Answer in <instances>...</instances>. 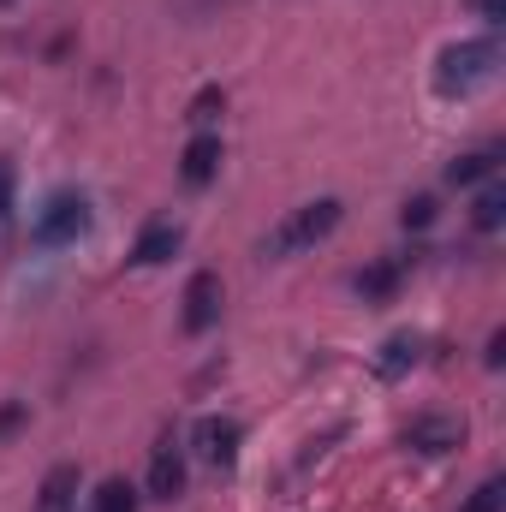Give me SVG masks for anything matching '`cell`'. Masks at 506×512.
<instances>
[{
    "label": "cell",
    "instance_id": "1",
    "mask_svg": "<svg viewBox=\"0 0 506 512\" xmlns=\"http://www.w3.org/2000/svg\"><path fill=\"white\" fill-rule=\"evenodd\" d=\"M340 227V197H316V203H304V209H292V215H280L274 227H268V239H262V256H298L310 251V245H322L328 233Z\"/></svg>",
    "mask_w": 506,
    "mask_h": 512
},
{
    "label": "cell",
    "instance_id": "2",
    "mask_svg": "<svg viewBox=\"0 0 506 512\" xmlns=\"http://www.w3.org/2000/svg\"><path fill=\"white\" fill-rule=\"evenodd\" d=\"M495 66H501V48H495L489 36H477V42H453V48L441 54L435 84H441L447 96H465V90L489 84V78H495Z\"/></svg>",
    "mask_w": 506,
    "mask_h": 512
},
{
    "label": "cell",
    "instance_id": "3",
    "mask_svg": "<svg viewBox=\"0 0 506 512\" xmlns=\"http://www.w3.org/2000/svg\"><path fill=\"white\" fill-rule=\"evenodd\" d=\"M90 221H96V215H90V197H84V191H54V197L36 209L30 239L48 245V251H54V245H78V239L90 233Z\"/></svg>",
    "mask_w": 506,
    "mask_h": 512
},
{
    "label": "cell",
    "instance_id": "4",
    "mask_svg": "<svg viewBox=\"0 0 506 512\" xmlns=\"http://www.w3.org/2000/svg\"><path fill=\"white\" fill-rule=\"evenodd\" d=\"M221 304H227L221 274H215V268H197V274L185 280V298H179V328H185V334H209V328L221 322Z\"/></svg>",
    "mask_w": 506,
    "mask_h": 512
},
{
    "label": "cell",
    "instance_id": "5",
    "mask_svg": "<svg viewBox=\"0 0 506 512\" xmlns=\"http://www.w3.org/2000/svg\"><path fill=\"white\" fill-rule=\"evenodd\" d=\"M239 447H245V429H239V417H221V411L197 417V429H191V453H197L203 465H215V471H233V465H239Z\"/></svg>",
    "mask_w": 506,
    "mask_h": 512
},
{
    "label": "cell",
    "instance_id": "6",
    "mask_svg": "<svg viewBox=\"0 0 506 512\" xmlns=\"http://www.w3.org/2000/svg\"><path fill=\"white\" fill-rule=\"evenodd\" d=\"M405 447L423 453V459H447L465 447V417H447V411H423L405 423Z\"/></svg>",
    "mask_w": 506,
    "mask_h": 512
},
{
    "label": "cell",
    "instance_id": "7",
    "mask_svg": "<svg viewBox=\"0 0 506 512\" xmlns=\"http://www.w3.org/2000/svg\"><path fill=\"white\" fill-rule=\"evenodd\" d=\"M149 495L155 501H179L185 495V447H179V435L155 441V453H149Z\"/></svg>",
    "mask_w": 506,
    "mask_h": 512
},
{
    "label": "cell",
    "instance_id": "8",
    "mask_svg": "<svg viewBox=\"0 0 506 512\" xmlns=\"http://www.w3.org/2000/svg\"><path fill=\"white\" fill-rule=\"evenodd\" d=\"M179 245H185V233H179L173 221H149V227L137 233V245H131V262H137V268H161V262L179 256Z\"/></svg>",
    "mask_w": 506,
    "mask_h": 512
},
{
    "label": "cell",
    "instance_id": "9",
    "mask_svg": "<svg viewBox=\"0 0 506 512\" xmlns=\"http://www.w3.org/2000/svg\"><path fill=\"white\" fill-rule=\"evenodd\" d=\"M215 173H221V137L215 131H197L185 143V155H179V179L185 185H209Z\"/></svg>",
    "mask_w": 506,
    "mask_h": 512
},
{
    "label": "cell",
    "instance_id": "10",
    "mask_svg": "<svg viewBox=\"0 0 506 512\" xmlns=\"http://www.w3.org/2000/svg\"><path fill=\"white\" fill-rule=\"evenodd\" d=\"M417 358H423V334H393L376 358V376L381 382H399L405 370H417Z\"/></svg>",
    "mask_w": 506,
    "mask_h": 512
},
{
    "label": "cell",
    "instance_id": "11",
    "mask_svg": "<svg viewBox=\"0 0 506 512\" xmlns=\"http://www.w3.org/2000/svg\"><path fill=\"white\" fill-rule=\"evenodd\" d=\"M399 280H405V262L381 256V262H370V268L358 274V298H364V304H387V298L399 292Z\"/></svg>",
    "mask_w": 506,
    "mask_h": 512
},
{
    "label": "cell",
    "instance_id": "12",
    "mask_svg": "<svg viewBox=\"0 0 506 512\" xmlns=\"http://www.w3.org/2000/svg\"><path fill=\"white\" fill-rule=\"evenodd\" d=\"M72 501H78V465H54V471L42 477L36 512H72Z\"/></svg>",
    "mask_w": 506,
    "mask_h": 512
},
{
    "label": "cell",
    "instance_id": "13",
    "mask_svg": "<svg viewBox=\"0 0 506 512\" xmlns=\"http://www.w3.org/2000/svg\"><path fill=\"white\" fill-rule=\"evenodd\" d=\"M501 143H489V149H471V155H459L453 167H447V179L453 185H477V179H495V167H501Z\"/></svg>",
    "mask_w": 506,
    "mask_h": 512
},
{
    "label": "cell",
    "instance_id": "14",
    "mask_svg": "<svg viewBox=\"0 0 506 512\" xmlns=\"http://www.w3.org/2000/svg\"><path fill=\"white\" fill-rule=\"evenodd\" d=\"M471 227L477 233H501L506 227V185H483L477 203H471Z\"/></svg>",
    "mask_w": 506,
    "mask_h": 512
},
{
    "label": "cell",
    "instance_id": "15",
    "mask_svg": "<svg viewBox=\"0 0 506 512\" xmlns=\"http://www.w3.org/2000/svg\"><path fill=\"white\" fill-rule=\"evenodd\" d=\"M221 114H227V90H221V84H203V90L191 96V108H185V120H191L197 131H203V126H215Z\"/></svg>",
    "mask_w": 506,
    "mask_h": 512
},
{
    "label": "cell",
    "instance_id": "16",
    "mask_svg": "<svg viewBox=\"0 0 506 512\" xmlns=\"http://www.w3.org/2000/svg\"><path fill=\"white\" fill-rule=\"evenodd\" d=\"M90 512H137V489L126 477H108L96 495H90Z\"/></svg>",
    "mask_w": 506,
    "mask_h": 512
},
{
    "label": "cell",
    "instance_id": "17",
    "mask_svg": "<svg viewBox=\"0 0 506 512\" xmlns=\"http://www.w3.org/2000/svg\"><path fill=\"white\" fill-rule=\"evenodd\" d=\"M459 512H506V477H483Z\"/></svg>",
    "mask_w": 506,
    "mask_h": 512
},
{
    "label": "cell",
    "instance_id": "18",
    "mask_svg": "<svg viewBox=\"0 0 506 512\" xmlns=\"http://www.w3.org/2000/svg\"><path fill=\"white\" fill-rule=\"evenodd\" d=\"M12 209H18V167L0 161V239L12 233Z\"/></svg>",
    "mask_w": 506,
    "mask_h": 512
},
{
    "label": "cell",
    "instance_id": "19",
    "mask_svg": "<svg viewBox=\"0 0 506 512\" xmlns=\"http://www.w3.org/2000/svg\"><path fill=\"white\" fill-rule=\"evenodd\" d=\"M399 221H405V227H411V233H423V227H429V221H435V197H411V203H405V209H399Z\"/></svg>",
    "mask_w": 506,
    "mask_h": 512
},
{
    "label": "cell",
    "instance_id": "20",
    "mask_svg": "<svg viewBox=\"0 0 506 512\" xmlns=\"http://www.w3.org/2000/svg\"><path fill=\"white\" fill-rule=\"evenodd\" d=\"M24 417H30V411H24L18 399H12V405H0V441H6V435H18V429H24Z\"/></svg>",
    "mask_w": 506,
    "mask_h": 512
},
{
    "label": "cell",
    "instance_id": "21",
    "mask_svg": "<svg viewBox=\"0 0 506 512\" xmlns=\"http://www.w3.org/2000/svg\"><path fill=\"white\" fill-rule=\"evenodd\" d=\"M465 6H471L483 24H501V18H506V0H465Z\"/></svg>",
    "mask_w": 506,
    "mask_h": 512
},
{
    "label": "cell",
    "instance_id": "22",
    "mask_svg": "<svg viewBox=\"0 0 506 512\" xmlns=\"http://www.w3.org/2000/svg\"><path fill=\"white\" fill-rule=\"evenodd\" d=\"M483 364H489V370H501V364H506V328H495V334H489V352H483Z\"/></svg>",
    "mask_w": 506,
    "mask_h": 512
},
{
    "label": "cell",
    "instance_id": "23",
    "mask_svg": "<svg viewBox=\"0 0 506 512\" xmlns=\"http://www.w3.org/2000/svg\"><path fill=\"white\" fill-rule=\"evenodd\" d=\"M0 6H12V0H0Z\"/></svg>",
    "mask_w": 506,
    "mask_h": 512
}]
</instances>
